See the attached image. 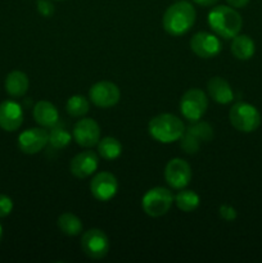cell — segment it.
Instances as JSON below:
<instances>
[{"label":"cell","mask_w":262,"mask_h":263,"mask_svg":"<svg viewBox=\"0 0 262 263\" xmlns=\"http://www.w3.org/2000/svg\"><path fill=\"white\" fill-rule=\"evenodd\" d=\"M197 13L189 2L180 0L170 5L162 18L164 31L171 36L185 35L195 23Z\"/></svg>","instance_id":"cell-1"},{"label":"cell","mask_w":262,"mask_h":263,"mask_svg":"<svg viewBox=\"0 0 262 263\" xmlns=\"http://www.w3.org/2000/svg\"><path fill=\"white\" fill-rule=\"evenodd\" d=\"M208 25L216 35L225 40H230L239 35L243 26V20L235 8L217 5L208 13Z\"/></svg>","instance_id":"cell-2"},{"label":"cell","mask_w":262,"mask_h":263,"mask_svg":"<svg viewBox=\"0 0 262 263\" xmlns=\"http://www.w3.org/2000/svg\"><path fill=\"white\" fill-rule=\"evenodd\" d=\"M148 133L158 143L171 144L181 139L185 133V125L175 115L162 113L149 121Z\"/></svg>","instance_id":"cell-3"},{"label":"cell","mask_w":262,"mask_h":263,"mask_svg":"<svg viewBox=\"0 0 262 263\" xmlns=\"http://www.w3.org/2000/svg\"><path fill=\"white\" fill-rule=\"evenodd\" d=\"M174 203L175 195L171 190L163 186L152 187L141 198V208L146 216L153 218L166 215Z\"/></svg>","instance_id":"cell-4"},{"label":"cell","mask_w":262,"mask_h":263,"mask_svg":"<svg viewBox=\"0 0 262 263\" xmlns=\"http://www.w3.org/2000/svg\"><path fill=\"white\" fill-rule=\"evenodd\" d=\"M229 118L233 127L240 133H253L261 125V115L258 109L249 103H235L231 107Z\"/></svg>","instance_id":"cell-5"},{"label":"cell","mask_w":262,"mask_h":263,"mask_svg":"<svg viewBox=\"0 0 262 263\" xmlns=\"http://www.w3.org/2000/svg\"><path fill=\"white\" fill-rule=\"evenodd\" d=\"M208 108V98L200 89H189L180 99V112L189 122L202 120Z\"/></svg>","instance_id":"cell-6"},{"label":"cell","mask_w":262,"mask_h":263,"mask_svg":"<svg viewBox=\"0 0 262 263\" xmlns=\"http://www.w3.org/2000/svg\"><path fill=\"white\" fill-rule=\"evenodd\" d=\"M213 128L207 122H193L192 126L185 128L180 139V144L185 153L195 154L200 149V145L212 140Z\"/></svg>","instance_id":"cell-7"},{"label":"cell","mask_w":262,"mask_h":263,"mask_svg":"<svg viewBox=\"0 0 262 263\" xmlns=\"http://www.w3.org/2000/svg\"><path fill=\"white\" fill-rule=\"evenodd\" d=\"M81 249L85 256L91 259H102L110 249L107 234L100 229H90L81 238Z\"/></svg>","instance_id":"cell-8"},{"label":"cell","mask_w":262,"mask_h":263,"mask_svg":"<svg viewBox=\"0 0 262 263\" xmlns=\"http://www.w3.org/2000/svg\"><path fill=\"white\" fill-rule=\"evenodd\" d=\"M192 167L182 158L170 159L164 168V179L172 189H185L192 181Z\"/></svg>","instance_id":"cell-9"},{"label":"cell","mask_w":262,"mask_h":263,"mask_svg":"<svg viewBox=\"0 0 262 263\" xmlns=\"http://www.w3.org/2000/svg\"><path fill=\"white\" fill-rule=\"evenodd\" d=\"M89 98L97 107L112 108L120 102L121 91L115 82L99 81L90 87Z\"/></svg>","instance_id":"cell-10"},{"label":"cell","mask_w":262,"mask_h":263,"mask_svg":"<svg viewBox=\"0 0 262 263\" xmlns=\"http://www.w3.org/2000/svg\"><path fill=\"white\" fill-rule=\"evenodd\" d=\"M190 49L199 58L211 59L221 53L222 45L216 33L200 31L190 39Z\"/></svg>","instance_id":"cell-11"},{"label":"cell","mask_w":262,"mask_h":263,"mask_svg":"<svg viewBox=\"0 0 262 263\" xmlns=\"http://www.w3.org/2000/svg\"><path fill=\"white\" fill-rule=\"evenodd\" d=\"M49 144V133L44 127L27 128L18 136V148L25 154H38Z\"/></svg>","instance_id":"cell-12"},{"label":"cell","mask_w":262,"mask_h":263,"mask_svg":"<svg viewBox=\"0 0 262 263\" xmlns=\"http://www.w3.org/2000/svg\"><path fill=\"white\" fill-rule=\"evenodd\" d=\"M90 192L99 202H108L113 199L118 192V181L110 172H99L90 181Z\"/></svg>","instance_id":"cell-13"},{"label":"cell","mask_w":262,"mask_h":263,"mask_svg":"<svg viewBox=\"0 0 262 263\" xmlns=\"http://www.w3.org/2000/svg\"><path fill=\"white\" fill-rule=\"evenodd\" d=\"M72 138L82 148L98 145L100 140V126L92 118H81L73 126Z\"/></svg>","instance_id":"cell-14"},{"label":"cell","mask_w":262,"mask_h":263,"mask_svg":"<svg viewBox=\"0 0 262 263\" xmlns=\"http://www.w3.org/2000/svg\"><path fill=\"white\" fill-rule=\"evenodd\" d=\"M99 167V157L92 151H85L72 158L69 171L77 179H86L95 174Z\"/></svg>","instance_id":"cell-15"},{"label":"cell","mask_w":262,"mask_h":263,"mask_svg":"<svg viewBox=\"0 0 262 263\" xmlns=\"http://www.w3.org/2000/svg\"><path fill=\"white\" fill-rule=\"evenodd\" d=\"M23 123V109L14 100L0 103V127L8 133L18 130Z\"/></svg>","instance_id":"cell-16"},{"label":"cell","mask_w":262,"mask_h":263,"mask_svg":"<svg viewBox=\"0 0 262 263\" xmlns=\"http://www.w3.org/2000/svg\"><path fill=\"white\" fill-rule=\"evenodd\" d=\"M33 118L44 128H51L59 122V113L55 105L48 100H40L33 107Z\"/></svg>","instance_id":"cell-17"},{"label":"cell","mask_w":262,"mask_h":263,"mask_svg":"<svg viewBox=\"0 0 262 263\" xmlns=\"http://www.w3.org/2000/svg\"><path fill=\"white\" fill-rule=\"evenodd\" d=\"M207 91L211 99L218 104H229L234 100V91L230 84L222 77L215 76L207 82Z\"/></svg>","instance_id":"cell-18"},{"label":"cell","mask_w":262,"mask_h":263,"mask_svg":"<svg viewBox=\"0 0 262 263\" xmlns=\"http://www.w3.org/2000/svg\"><path fill=\"white\" fill-rule=\"evenodd\" d=\"M5 91L13 98H21L27 92L30 86V80L27 74L22 71H12L7 76L4 82Z\"/></svg>","instance_id":"cell-19"},{"label":"cell","mask_w":262,"mask_h":263,"mask_svg":"<svg viewBox=\"0 0 262 263\" xmlns=\"http://www.w3.org/2000/svg\"><path fill=\"white\" fill-rule=\"evenodd\" d=\"M256 44L248 35H236L231 41V53L239 61H248L254 55Z\"/></svg>","instance_id":"cell-20"},{"label":"cell","mask_w":262,"mask_h":263,"mask_svg":"<svg viewBox=\"0 0 262 263\" xmlns=\"http://www.w3.org/2000/svg\"><path fill=\"white\" fill-rule=\"evenodd\" d=\"M59 230L67 236H77L82 233V221L71 212L62 213L57 221Z\"/></svg>","instance_id":"cell-21"},{"label":"cell","mask_w":262,"mask_h":263,"mask_svg":"<svg viewBox=\"0 0 262 263\" xmlns=\"http://www.w3.org/2000/svg\"><path fill=\"white\" fill-rule=\"evenodd\" d=\"M98 154L105 161H115L122 154V144L113 136H107L98 143Z\"/></svg>","instance_id":"cell-22"},{"label":"cell","mask_w":262,"mask_h":263,"mask_svg":"<svg viewBox=\"0 0 262 263\" xmlns=\"http://www.w3.org/2000/svg\"><path fill=\"white\" fill-rule=\"evenodd\" d=\"M175 203L177 208L185 213L194 212L200 204V198L194 190L181 189L176 195H175Z\"/></svg>","instance_id":"cell-23"},{"label":"cell","mask_w":262,"mask_h":263,"mask_svg":"<svg viewBox=\"0 0 262 263\" xmlns=\"http://www.w3.org/2000/svg\"><path fill=\"white\" fill-rule=\"evenodd\" d=\"M89 109V100L84 95H72L66 103L67 113L72 117H84Z\"/></svg>","instance_id":"cell-24"},{"label":"cell","mask_w":262,"mask_h":263,"mask_svg":"<svg viewBox=\"0 0 262 263\" xmlns=\"http://www.w3.org/2000/svg\"><path fill=\"white\" fill-rule=\"evenodd\" d=\"M72 140V135L63 127L55 125L49 131V145L54 149H64Z\"/></svg>","instance_id":"cell-25"},{"label":"cell","mask_w":262,"mask_h":263,"mask_svg":"<svg viewBox=\"0 0 262 263\" xmlns=\"http://www.w3.org/2000/svg\"><path fill=\"white\" fill-rule=\"evenodd\" d=\"M13 211V200L8 195L0 194V218L7 217Z\"/></svg>","instance_id":"cell-26"},{"label":"cell","mask_w":262,"mask_h":263,"mask_svg":"<svg viewBox=\"0 0 262 263\" xmlns=\"http://www.w3.org/2000/svg\"><path fill=\"white\" fill-rule=\"evenodd\" d=\"M38 12L40 13L43 17H51L55 12L54 4L49 0H38Z\"/></svg>","instance_id":"cell-27"},{"label":"cell","mask_w":262,"mask_h":263,"mask_svg":"<svg viewBox=\"0 0 262 263\" xmlns=\"http://www.w3.org/2000/svg\"><path fill=\"white\" fill-rule=\"evenodd\" d=\"M218 213H220V217L222 220L228 221V222H231V221L235 220L238 217V212L234 207L229 204H222L220 205V210H218Z\"/></svg>","instance_id":"cell-28"},{"label":"cell","mask_w":262,"mask_h":263,"mask_svg":"<svg viewBox=\"0 0 262 263\" xmlns=\"http://www.w3.org/2000/svg\"><path fill=\"white\" fill-rule=\"evenodd\" d=\"M226 2H228V4L230 5V7L235 8L236 9V8H244L251 0H226Z\"/></svg>","instance_id":"cell-29"},{"label":"cell","mask_w":262,"mask_h":263,"mask_svg":"<svg viewBox=\"0 0 262 263\" xmlns=\"http://www.w3.org/2000/svg\"><path fill=\"white\" fill-rule=\"evenodd\" d=\"M193 2L198 5H202V7H212L218 0H193Z\"/></svg>","instance_id":"cell-30"},{"label":"cell","mask_w":262,"mask_h":263,"mask_svg":"<svg viewBox=\"0 0 262 263\" xmlns=\"http://www.w3.org/2000/svg\"><path fill=\"white\" fill-rule=\"evenodd\" d=\"M2 239H3V226L0 225V241H2Z\"/></svg>","instance_id":"cell-31"},{"label":"cell","mask_w":262,"mask_h":263,"mask_svg":"<svg viewBox=\"0 0 262 263\" xmlns=\"http://www.w3.org/2000/svg\"><path fill=\"white\" fill-rule=\"evenodd\" d=\"M57 2H63V0H57Z\"/></svg>","instance_id":"cell-32"}]
</instances>
